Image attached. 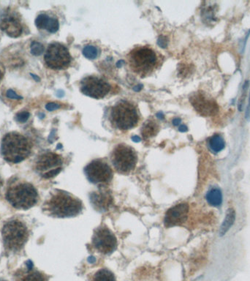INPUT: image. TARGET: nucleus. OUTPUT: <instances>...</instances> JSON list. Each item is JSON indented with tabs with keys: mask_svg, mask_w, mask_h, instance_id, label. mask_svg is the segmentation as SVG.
Wrapping results in <instances>:
<instances>
[{
	"mask_svg": "<svg viewBox=\"0 0 250 281\" xmlns=\"http://www.w3.org/2000/svg\"><path fill=\"white\" fill-rule=\"evenodd\" d=\"M189 213L187 204L182 203L175 205L168 210L164 216V226L167 228L181 226L185 223Z\"/></svg>",
	"mask_w": 250,
	"mask_h": 281,
	"instance_id": "nucleus-13",
	"label": "nucleus"
},
{
	"mask_svg": "<svg viewBox=\"0 0 250 281\" xmlns=\"http://www.w3.org/2000/svg\"><path fill=\"white\" fill-rule=\"evenodd\" d=\"M71 59L68 49L59 43L50 44L45 54L46 65L54 70H62L68 67Z\"/></svg>",
	"mask_w": 250,
	"mask_h": 281,
	"instance_id": "nucleus-10",
	"label": "nucleus"
},
{
	"mask_svg": "<svg viewBox=\"0 0 250 281\" xmlns=\"http://www.w3.org/2000/svg\"><path fill=\"white\" fill-rule=\"evenodd\" d=\"M35 24L38 29H46L50 33H55L59 28L58 20L55 18L49 17L46 14L39 15L36 19Z\"/></svg>",
	"mask_w": 250,
	"mask_h": 281,
	"instance_id": "nucleus-18",
	"label": "nucleus"
},
{
	"mask_svg": "<svg viewBox=\"0 0 250 281\" xmlns=\"http://www.w3.org/2000/svg\"><path fill=\"white\" fill-rule=\"evenodd\" d=\"M130 66L132 70L139 75H145L150 73L157 65V54L149 47H137L128 55Z\"/></svg>",
	"mask_w": 250,
	"mask_h": 281,
	"instance_id": "nucleus-6",
	"label": "nucleus"
},
{
	"mask_svg": "<svg viewBox=\"0 0 250 281\" xmlns=\"http://www.w3.org/2000/svg\"><path fill=\"white\" fill-rule=\"evenodd\" d=\"M62 163V157L59 154L55 152H45L36 161V171L44 178H53L60 173Z\"/></svg>",
	"mask_w": 250,
	"mask_h": 281,
	"instance_id": "nucleus-9",
	"label": "nucleus"
},
{
	"mask_svg": "<svg viewBox=\"0 0 250 281\" xmlns=\"http://www.w3.org/2000/svg\"><path fill=\"white\" fill-rule=\"evenodd\" d=\"M209 144L212 151L215 152H219L223 150L225 147V141L223 138L219 135H215L209 141Z\"/></svg>",
	"mask_w": 250,
	"mask_h": 281,
	"instance_id": "nucleus-23",
	"label": "nucleus"
},
{
	"mask_svg": "<svg viewBox=\"0 0 250 281\" xmlns=\"http://www.w3.org/2000/svg\"><path fill=\"white\" fill-rule=\"evenodd\" d=\"M157 116L158 118H159V119H164V115L163 114H162V112L158 113V114H157Z\"/></svg>",
	"mask_w": 250,
	"mask_h": 281,
	"instance_id": "nucleus-34",
	"label": "nucleus"
},
{
	"mask_svg": "<svg viewBox=\"0 0 250 281\" xmlns=\"http://www.w3.org/2000/svg\"><path fill=\"white\" fill-rule=\"evenodd\" d=\"M206 200L212 206H220L223 202V195H222L221 191L218 189H212L206 194Z\"/></svg>",
	"mask_w": 250,
	"mask_h": 281,
	"instance_id": "nucleus-21",
	"label": "nucleus"
},
{
	"mask_svg": "<svg viewBox=\"0 0 250 281\" xmlns=\"http://www.w3.org/2000/svg\"><path fill=\"white\" fill-rule=\"evenodd\" d=\"M60 107V105L54 103H48V104L46 106V109L49 111H55V110L58 109V108Z\"/></svg>",
	"mask_w": 250,
	"mask_h": 281,
	"instance_id": "nucleus-27",
	"label": "nucleus"
},
{
	"mask_svg": "<svg viewBox=\"0 0 250 281\" xmlns=\"http://www.w3.org/2000/svg\"><path fill=\"white\" fill-rule=\"evenodd\" d=\"M91 281H116V278L109 269H100L93 274Z\"/></svg>",
	"mask_w": 250,
	"mask_h": 281,
	"instance_id": "nucleus-20",
	"label": "nucleus"
},
{
	"mask_svg": "<svg viewBox=\"0 0 250 281\" xmlns=\"http://www.w3.org/2000/svg\"><path fill=\"white\" fill-rule=\"evenodd\" d=\"M111 87L106 81L98 76L86 77L80 82V91L95 99H101L109 93Z\"/></svg>",
	"mask_w": 250,
	"mask_h": 281,
	"instance_id": "nucleus-12",
	"label": "nucleus"
},
{
	"mask_svg": "<svg viewBox=\"0 0 250 281\" xmlns=\"http://www.w3.org/2000/svg\"><path fill=\"white\" fill-rule=\"evenodd\" d=\"M0 281H6V280H2V279H0Z\"/></svg>",
	"mask_w": 250,
	"mask_h": 281,
	"instance_id": "nucleus-38",
	"label": "nucleus"
},
{
	"mask_svg": "<svg viewBox=\"0 0 250 281\" xmlns=\"http://www.w3.org/2000/svg\"><path fill=\"white\" fill-rule=\"evenodd\" d=\"M132 139H133V141H135V142H139V141H141V138L137 136H133Z\"/></svg>",
	"mask_w": 250,
	"mask_h": 281,
	"instance_id": "nucleus-33",
	"label": "nucleus"
},
{
	"mask_svg": "<svg viewBox=\"0 0 250 281\" xmlns=\"http://www.w3.org/2000/svg\"><path fill=\"white\" fill-rule=\"evenodd\" d=\"M158 45L163 48V49L167 47V41H166L165 37L161 36V37H159V39H158Z\"/></svg>",
	"mask_w": 250,
	"mask_h": 281,
	"instance_id": "nucleus-29",
	"label": "nucleus"
},
{
	"mask_svg": "<svg viewBox=\"0 0 250 281\" xmlns=\"http://www.w3.org/2000/svg\"><path fill=\"white\" fill-rule=\"evenodd\" d=\"M14 281H46L45 274L35 269L31 261L25 263V267L16 271Z\"/></svg>",
	"mask_w": 250,
	"mask_h": 281,
	"instance_id": "nucleus-15",
	"label": "nucleus"
},
{
	"mask_svg": "<svg viewBox=\"0 0 250 281\" xmlns=\"http://www.w3.org/2000/svg\"><path fill=\"white\" fill-rule=\"evenodd\" d=\"M83 54L89 60H95L98 56V48L94 46H86L83 49Z\"/></svg>",
	"mask_w": 250,
	"mask_h": 281,
	"instance_id": "nucleus-24",
	"label": "nucleus"
},
{
	"mask_svg": "<svg viewBox=\"0 0 250 281\" xmlns=\"http://www.w3.org/2000/svg\"><path fill=\"white\" fill-rule=\"evenodd\" d=\"M92 245L100 254L110 255L116 251L117 239L109 228L100 226L94 233Z\"/></svg>",
	"mask_w": 250,
	"mask_h": 281,
	"instance_id": "nucleus-11",
	"label": "nucleus"
},
{
	"mask_svg": "<svg viewBox=\"0 0 250 281\" xmlns=\"http://www.w3.org/2000/svg\"><path fill=\"white\" fill-rule=\"evenodd\" d=\"M87 179L92 184L105 187L113 179V171L110 166L102 159L92 160L85 169Z\"/></svg>",
	"mask_w": 250,
	"mask_h": 281,
	"instance_id": "nucleus-8",
	"label": "nucleus"
},
{
	"mask_svg": "<svg viewBox=\"0 0 250 281\" xmlns=\"http://www.w3.org/2000/svg\"><path fill=\"white\" fill-rule=\"evenodd\" d=\"M7 97L8 98H11V99H21V97L18 95L17 94L15 93L12 90H9L7 92Z\"/></svg>",
	"mask_w": 250,
	"mask_h": 281,
	"instance_id": "nucleus-28",
	"label": "nucleus"
},
{
	"mask_svg": "<svg viewBox=\"0 0 250 281\" xmlns=\"http://www.w3.org/2000/svg\"><path fill=\"white\" fill-rule=\"evenodd\" d=\"M181 123V119H179V118H175V119H174V121H173V124L174 125V126H179V124H180Z\"/></svg>",
	"mask_w": 250,
	"mask_h": 281,
	"instance_id": "nucleus-30",
	"label": "nucleus"
},
{
	"mask_svg": "<svg viewBox=\"0 0 250 281\" xmlns=\"http://www.w3.org/2000/svg\"><path fill=\"white\" fill-rule=\"evenodd\" d=\"M110 119L115 128L128 131L137 126L139 116L137 109L132 103L121 101L112 108Z\"/></svg>",
	"mask_w": 250,
	"mask_h": 281,
	"instance_id": "nucleus-5",
	"label": "nucleus"
},
{
	"mask_svg": "<svg viewBox=\"0 0 250 281\" xmlns=\"http://www.w3.org/2000/svg\"><path fill=\"white\" fill-rule=\"evenodd\" d=\"M191 103L197 112L203 116H210L217 112V105L213 100L206 98L203 94H197L191 98Z\"/></svg>",
	"mask_w": 250,
	"mask_h": 281,
	"instance_id": "nucleus-14",
	"label": "nucleus"
},
{
	"mask_svg": "<svg viewBox=\"0 0 250 281\" xmlns=\"http://www.w3.org/2000/svg\"><path fill=\"white\" fill-rule=\"evenodd\" d=\"M6 198L13 208L26 210L37 204L38 194L32 184L15 181L7 189Z\"/></svg>",
	"mask_w": 250,
	"mask_h": 281,
	"instance_id": "nucleus-3",
	"label": "nucleus"
},
{
	"mask_svg": "<svg viewBox=\"0 0 250 281\" xmlns=\"http://www.w3.org/2000/svg\"><path fill=\"white\" fill-rule=\"evenodd\" d=\"M2 235L5 248L8 251L17 252L27 242L29 231L23 222L11 220L3 226Z\"/></svg>",
	"mask_w": 250,
	"mask_h": 281,
	"instance_id": "nucleus-4",
	"label": "nucleus"
},
{
	"mask_svg": "<svg viewBox=\"0 0 250 281\" xmlns=\"http://www.w3.org/2000/svg\"><path fill=\"white\" fill-rule=\"evenodd\" d=\"M250 114V95H249V103H248V106H247V110H246V117H249Z\"/></svg>",
	"mask_w": 250,
	"mask_h": 281,
	"instance_id": "nucleus-32",
	"label": "nucleus"
},
{
	"mask_svg": "<svg viewBox=\"0 0 250 281\" xmlns=\"http://www.w3.org/2000/svg\"><path fill=\"white\" fill-rule=\"evenodd\" d=\"M90 198L92 206L99 212L108 211L113 203L111 193L105 188L92 192Z\"/></svg>",
	"mask_w": 250,
	"mask_h": 281,
	"instance_id": "nucleus-16",
	"label": "nucleus"
},
{
	"mask_svg": "<svg viewBox=\"0 0 250 281\" xmlns=\"http://www.w3.org/2000/svg\"><path fill=\"white\" fill-rule=\"evenodd\" d=\"M158 126L155 123L152 121H149L146 123L144 127L142 128V135L144 139H149L155 136L158 132Z\"/></svg>",
	"mask_w": 250,
	"mask_h": 281,
	"instance_id": "nucleus-22",
	"label": "nucleus"
},
{
	"mask_svg": "<svg viewBox=\"0 0 250 281\" xmlns=\"http://www.w3.org/2000/svg\"><path fill=\"white\" fill-rule=\"evenodd\" d=\"M31 150L32 147L27 138L19 133H9L2 141V154L5 160L11 164H19L25 160Z\"/></svg>",
	"mask_w": 250,
	"mask_h": 281,
	"instance_id": "nucleus-2",
	"label": "nucleus"
},
{
	"mask_svg": "<svg viewBox=\"0 0 250 281\" xmlns=\"http://www.w3.org/2000/svg\"><path fill=\"white\" fill-rule=\"evenodd\" d=\"M235 219H236L235 210L233 209L230 208L227 211L223 224H222L221 227H220V236H223V235L226 234L227 231H228V230L231 228V226L234 223Z\"/></svg>",
	"mask_w": 250,
	"mask_h": 281,
	"instance_id": "nucleus-19",
	"label": "nucleus"
},
{
	"mask_svg": "<svg viewBox=\"0 0 250 281\" xmlns=\"http://www.w3.org/2000/svg\"><path fill=\"white\" fill-rule=\"evenodd\" d=\"M187 129L188 128H187V126H184V125L183 126H181L179 128V131H181V132H186V131H187Z\"/></svg>",
	"mask_w": 250,
	"mask_h": 281,
	"instance_id": "nucleus-31",
	"label": "nucleus"
},
{
	"mask_svg": "<svg viewBox=\"0 0 250 281\" xmlns=\"http://www.w3.org/2000/svg\"><path fill=\"white\" fill-rule=\"evenodd\" d=\"M43 210L48 215L56 218H72L81 213L83 204L73 195L63 190H56L46 200Z\"/></svg>",
	"mask_w": 250,
	"mask_h": 281,
	"instance_id": "nucleus-1",
	"label": "nucleus"
},
{
	"mask_svg": "<svg viewBox=\"0 0 250 281\" xmlns=\"http://www.w3.org/2000/svg\"><path fill=\"white\" fill-rule=\"evenodd\" d=\"M29 117V113L27 111H22L16 115V121L19 123H24L28 121Z\"/></svg>",
	"mask_w": 250,
	"mask_h": 281,
	"instance_id": "nucleus-26",
	"label": "nucleus"
},
{
	"mask_svg": "<svg viewBox=\"0 0 250 281\" xmlns=\"http://www.w3.org/2000/svg\"><path fill=\"white\" fill-rule=\"evenodd\" d=\"M136 151L126 144H118L111 154V162L118 173L128 174L134 170L137 164Z\"/></svg>",
	"mask_w": 250,
	"mask_h": 281,
	"instance_id": "nucleus-7",
	"label": "nucleus"
},
{
	"mask_svg": "<svg viewBox=\"0 0 250 281\" xmlns=\"http://www.w3.org/2000/svg\"><path fill=\"white\" fill-rule=\"evenodd\" d=\"M89 261H90V263H94L95 261V259L94 257H90L89 258Z\"/></svg>",
	"mask_w": 250,
	"mask_h": 281,
	"instance_id": "nucleus-35",
	"label": "nucleus"
},
{
	"mask_svg": "<svg viewBox=\"0 0 250 281\" xmlns=\"http://www.w3.org/2000/svg\"><path fill=\"white\" fill-rule=\"evenodd\" d=\"M2 78H3V73H2L1 70H0V80L2 79Z\"/></svg>",
	"mask_w": 250,
	"mask_h": 281,
	"instance_id": "nucleus-36",
	"label": "nucleus"
},
{
	"mask_svg": "<svg viewBox=\"0 0 250 281\" xmlns=\"http://www.w3.org/2000/svg\"><path fill=\"white\" fill-rule=\"evenodd\" d=\"M2 30L10 37H18L22 34L23 28L17 18L13 16H7L0 22Z\"/></svg>",
	"mask_w": 250,
	"mask_h": 281,
	"instance_id": "nucleus-17",
	"label": "nucleus"
},
{
	"mask_svg": "<svg viewBox=\"0 0 250 281\" xmlns=\"http://www.w3.org/2000/svg\"><path fill=\"white\" fill-rule=\"evenodd\" d=\"M1 185H2V182H1V180H0V187H1Z\"/></svg>",
	"mask_w": 250,
	"mask_h": 281,
	"instance_id": "nucleus-37",
	"label": "nucleus"
},
{
	"mask_svg": "<svg viewBox=\"0 0 250 281\" xmlns=\"http://www.w3.org/2000/svg\"><path fill=\"white\" fill-rule=\"evenodd\" d=\"M44 52V47L40 43L33 41L31 44V53L32 55L39 56Z\"/></svg>",
	"mask_w": 250,
	"mask_h": 281,
	"instance_id": "nucleus-25",
	"label": "nucleus"
}]
</instances>
